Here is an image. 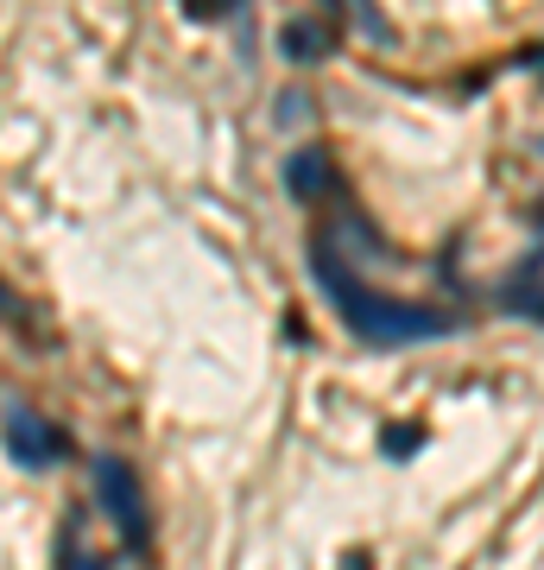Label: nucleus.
I'll return each mask as SVG.
<instances>
[{"instance_id": "0eeeda50", "label": "nucleus", "mask_w": 544, "mask_h": 570, "mask_svg": "<svg viewBox=\"0 0 544 570\" xmlns=\"http://www.w3.org/2000/svg\"><path fill=\"white\" fill-rule=\"evenodd\" d=\"M380 444H386V456H412V450L424 444V431H418V425H386Z\"/></svg>"}, {"instance_id": "6e6552de", "label": "nucleus", "mask_w": 544, "mask_h": 570, "mask_svg": "<svg viewBox=\"0 0 544 570\" xmlns=\"http://www.w3.org/2000/svg\"><path fill=\"white\" fill-rule=\"evenodd\" d=\"M241 0H184V13L190 20H222V13H235Z\"/></svg>"}, {"instance_id": "9d476101", "label": "nucleus", "mask_w": 544, "mask_h": 570, "mask_svg": "<svg viewBox=\"0 0 544 570\" xmlns=\"http://www.w3.org/2000/svg\"><path fill=\"white\" fill-rule=\"evenodd\" d=\"M336 570H374V551H367V546L343 551V564H336Z\"/></svg>"}, {"instance_id": "f8f14e48", "label": "nucleus", "mask_w": 544, "mask_h": 570, "mask_svg": "<svg viewBox=\"0 0 544 570\" xmlns=\"http://www.w3.org/2000/svg\"><path fill=\"white\" fill-rule=\"evenodd\" d=\"M323 7H329V13H336V7H343V0H323Z\"/></svg>"}, {"instance_id": "423d86ee", "label": "nucleus", "mask_w": 544, "mask_h": 570, "mask_svg": "<svg viewBox=\"0 0 544 570\" xmlns=\"http://www.w3.org/2000/svg\"><path fill=\"white\" fill-rule=\"evenodd\" d=\"M329 45H323V26H285V58L298 63H317Z\"/></svg>"}, {"instance_id": "1a4fd4ad", "label": "nucleus", "mask_w": 544, "mask_h": 570, "mask_svg": "<svg viewBox=\"0 0 544 570\" xmlns=\"http://www.w3.org/2000/svg\"><path fill=\"white\" fill-rule=\"evenodd\" d=\"M0 317H7L13 330H32V317H26L20 305H13V292H7V285H0Z\"/></svg>"}, {"instance_id": "7ed1b4c3", "label": "nucleus", "mask_w": 544, "mask_h": 570, "mask_svg": "<svg viewBox=\"0 0 544 570\" xmlns=\"http://www.w3.org/2000/svg\"><path fill=\"white\" fill-rule=\"evenodd\" d=\"M7 444H13V456H20V463L44 469V463H58V456H63V431L44 425L39 412L13 406V412H7Z\"/></svg>"}, {"instance_id": "9b49d317", "label": "nucleus", "mask_w": 544, "mask_h": 570, "mask_svg": "<svg viewBox=\"0 0 544 570\" xmlns=\"http://www.w3.org/2000/svg\"><path fill=\"white\" fill-rule=\"evenodd\" d=\"M532 228H538V235H544V197H538V204H532Z\"/></svg>"}, {"instance_id": "20e7f679", "label": "nucleus", "mask_w": 544, "mask_h": 570, "mask_svg": "<svg viewBox=\"0 0 544 570\" xmlns=\"http://www.w3.org/2000/svg\"><path fill=\"white\" fill-rule=\"evenodd\" d=\"M285 190L304 197V204H317V197H336V165L323 146H298L291 159H285Z\"/></svg>"}, {"instance_id": "f03ea898", "label": "nucleus", "mask_w": 544, "mask_h": 570, "mask_svg": "<svg viewBox=\"0 0 544 570\" xmlns=\"http://www.w3.org/2000/svg\"><path fill=\"white\" fill-rule=\"evenodd\" d=\"M96 494L101 508H108V520L121 527V539L133 551H146V501H140V482H133V469L121 463V456H96Z\"/></svg>"}, {"instance_id": "39448f33", "label": "nucleus", "mask_w": 544, "mask_h": 570, "mask_svg": "<svg viewBox=\"0 0 544 570\" xmlns=\"http://www.w3.org/2000/svg\"><path fill=\"white\" fill-rule=\"evenodd\" d=\"M501 311H513V317H538L544 324V254L520 261V273L501 285Z\"/></svg>"}, {"instance_id": "f257e3e1", "label": "nucleus", "mask_w": 544, "mask_h": 570, "mask_svg": "<svg viewBox=\"0 0 544 570\" xmlns=\"http://www.w3.org/2000/svg\"><path fill=\"white\" fill-rule=\"evenodd\" d=\"M310 273H317L329 311L348 324V336L367 343V348H405V343H431V336H449V330H456L449 311L412 305V298H386V292L362 285L343 254H329V242L310 247Z\"/></svg>"}]
</instances>
